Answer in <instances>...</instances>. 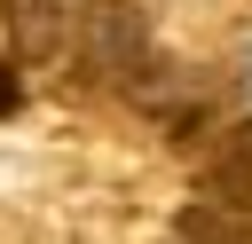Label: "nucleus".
Listing matches in <instances>:
<instances>
[{
	"instance_id": "f03ea898",
	"label": "nucleus",
	"mask_w": 252,
	"mask_h": 244,
	"mask_svg": "<svg viewBox=\"0 0 252 244\" xmlns=\"http://www.w3.org/2000/svg\"><path fill=\"white\" fill-rule=\"evenodd\" d=\"M8 16V55L32 71V63H55L71 55V24H79V0H0Z\"/></svg>"
},
{
	"instance_id": "20e7f679",
	"label": "nucleus",
	"mask_w": 252,
	"mask_h": 244,
	"mask_svg": "<svg viewBox=\"0 0 252 244\" xmlns=\"http://www.w3.org/2000/svg\"><path fill=\"white\" fill-rule=\"evenodd\" d=\"M16 102H24V79H16V55H8V63H0V118H8Z\"/></svg>"
},
{
	"instance_id": "7ed1b4c3",
	"label": "nucleus",
	"mask_w": 252,
	"mask_h": 244,
	"mask_svg": "<svg viewBox=\"0 0 252 244\" xmlns=\"http://www.w3.org/2000/svg\"><path fill=\"white\" fill-rule=\"evenodd\" d=\"M205 197L252 213V126H228V134L213 142V157H205Z\"/></svg>"
},
{
	"instance_id": "f257e3e1",
	"label": "nucleus",
	"mask_w": 252,
	"mask_h": 244,
	"mask_svg": "<svg viewBox=\"0 0 252 244\" xmlns=\"http://www.w3.org/2000/svg\"><path fill=\"white\" fill-rule=\"evenodd\" d=\"M158 71V39L150 16L134 0H79L71 24V79L102 87V94H142V79Z\"/></svg>"
}]
</instances>
